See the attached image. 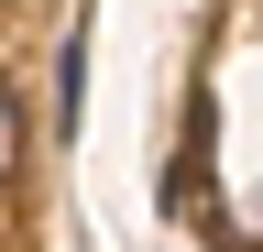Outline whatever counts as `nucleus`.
I'll return each instance as SVG.
<instances>
[{
	"label": "nucleus",
	"instance_id": "f257e3e1",
	"mask_svg": "<svg viewBox=\"0 0 263 252\" xmlns=\"http://www.w3.org/2000/svg\"><path fill=\"white\" fill-rule=\"evenodd\" d=\"M22 153H33V121H22V88L0 77V186L22 176Z\"/></svg>",
	"mask_w": 263,
	"mask_h": 252
}]
</instances>
